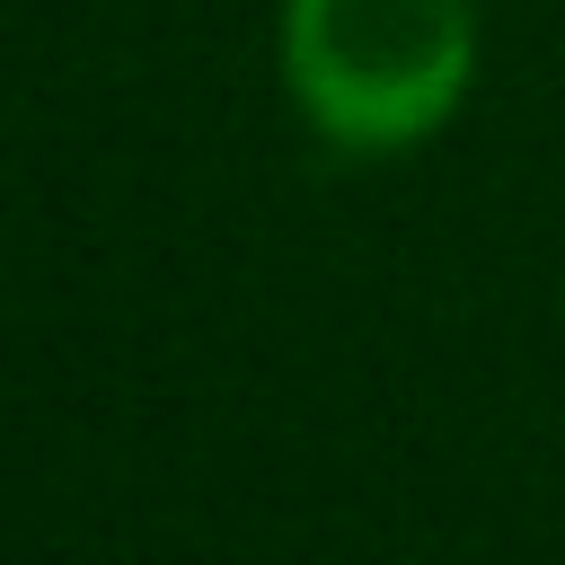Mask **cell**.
Wrapping results in <instances>:
<instances>
[{"label": "cell", "mask_w": 565, "mask_h": 565, "mask_svg": "<svg viewBox=\"0 0 565 565\" xmlns=\"http://www.w3.org/2000/svg\"><path fill=\"white\" fill-rule=\"evenodd\" d=\"M468 71V0H282V88L335 150H415L459 115Z\"/></svg>", "instance_id": "1"}]
</instances>
